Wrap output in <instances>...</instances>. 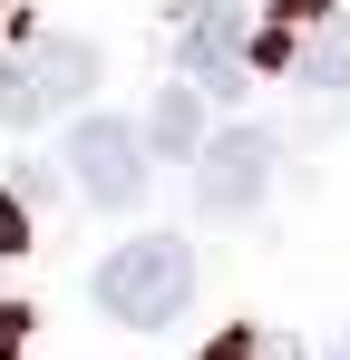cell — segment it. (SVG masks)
<instances>
[{"mask_svg": "<svg viewBox=\"0 0 350 360\" xmlns=\"http://www.w3.org/2000/svg\"><path fill=\"white\" fill-rule=\"evenodd\" d=\"M68 176H78L88 205H108V214H117V205L146 195L156 166H146V136H136L127 117H78V127H68Z\"/></svg>", "mask_w": 350, "mask_h": 360, "instance_id": "5b68a950", "label": "cell"}, {"mask_svg": "<svg viewBox=\"0 0 350 360\" xmlns=\"http://www.w3.org/2000/svg\"><path fill=\"white\" fill-rule=\"evenodd\" d=\"M195 205L214 214V224H233V214H253L263 205V185H273V166H283V146L263 136V127H224V136H195Z\"/></svg>", "mask_w": 350, "mask_h": 360, "instance_id": "277c9868", "label": "cell"}, {"mask_svg": "<svg viewBox=\"0 0 350 360\" xmlns=\"http://www.w3.org/2000/svg\"><path fill=\"white\" fill-rule=\"evenodd\" d=\"M88 302H98L108 321H127V331H166V321H185V302H195V253H185V234L117 243L108 263L88 273Z\"/></svg>", "mask_w": 350, "mask_h": 360, "instance_id": "6da1fadb", "label": "cell"}, {"mask_svg": "<svg viewBox=\"0 0 350 360\" xmlns=\"http://www.w3.org/2000/svg\"><path fill=\"white\" fill-rule=\"evenodd\" d=\"M205 360H273V351H263V331H224ZM283 360H292V351H283Z\"/></svg>", "mask_w": 350, "mask_h": 360, "instance_id": "30bf717a", "label": "cell"}, {"mask_svg": "<svg viewBox=\"0 0 350 360\" xmlns=\"http://www.w3.org/2000/svg\"><path fill=\"white\" fill-rule=\"evenodd\" d=\"M30 351V302H0V360Z\"/></svg>", "mask_w": 350, "mask_h": 360, "instance_id": "ba28073f", "label": "cell"}, {"mask_svg": "<svg viewBox=\"0 0 350 360\" xmlns=\"http://www.w3.org/2000/svg\"><path fill=\"white\" fill-rule=\"evenodd\" d=\"M136 136H146V146H166V156H195V136H205V108H195V78H185V88H166V98H156V117L136 127Z\"/></svg>", "mask_w": 350, "mask_h": 360, "instance_id": "52a82bcc", "label": "cell"}, {"mask_svg": "<svg viewBox=\"0 0 350 360\" xmlns=\"http://www.w3.org/2000/svg\"><path fill=\"white\" fill-rule=\"evenodd\" d=\"M88 88H98L88 39H30L20 59H0V127H49L68 108H88Z\"/></svg>", "mask_w": 350, "mask_h": 360, "instance_id": "7a4b0ae2", "label": "cell"}, {"mask_svg": "<svg viewBox=\"0 0 350 360\" xmlns=\"http://www.w3.org/2000/svg\"><path fill=\"white\" fill-rule=\"evenodd\" d=\"M331 360H350V331H341V341H331Z\"/></svg>", "mask_w": 350, "mask_h": 360, "instance_id": "8fae6325", "label": "cell"}, {"mask_svg": "<svg viewBox=\"0 0 350 360\" xmlns=\"http://www.w3.org/2000/svg\"><path fill=\"white\" fill-rule=\"evenodd\" d=\"M0 253H30V205L0 195Z\"/></svg>", "mask_w": 350, "mask_h": 360, "instance_id": "9c48e42d", "label": "cell"}, {"mask_svg": "<svg viewBox=\"0 0 350 360\" xmlns=\"http://www.w3.org/2000/svg\"><path fill=\"white\" fill-rule=\"evenodd\" d=\"M185 78H195V88H214V98L243 88V10L205 0V10L185 20Z\"/></svg>", "mask_w": 350, "mask_h": 360, "instance_id": "8992f818", "label": "cell"}, {"mask_svg": "<svg viewBox=\"0 0 350 360\" xmlns=\"http://www.w3.org/2000/svg\"><path fill=\"white\" fill-rule=\"evenodd\" d=\"M263 68H283L292 88H350V10L331 0H283V20L263 30Z\"/></svg>", "mask_w": 350, "mask_h": 360, "instance_id": "3957f363", "label": "cell"}]
</instances>
